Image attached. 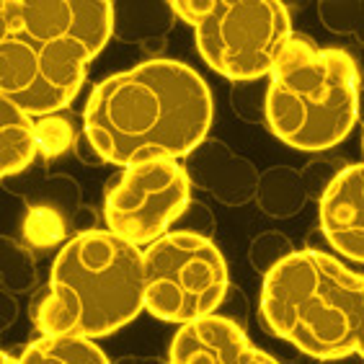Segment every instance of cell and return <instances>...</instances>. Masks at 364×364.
I'll use <instances>...</instances> for the list:
<instances>
[{
  "mask_svg": "<svg viewBox=\"0 0 364 364\" xmlns=\"http://www.w3.org/2000/svg\"><path fill=\"white\" fill-rule=\"evenodd\" d=\"M171 362L176 364H274L277 357L253 346L243 326L228 316H202L181 323L171 341Z\"/></svg>",
  "mask_w": 364,
  "mask_h": 364,
  "instance_id": "9",
  "label": "cell"
},
{
  "mask_svg": "<svg viewBox=\"0 0 364 364\" xmlns=\"http://www.w3.org/2000/svg\"><path fill=\"white\" fill-rule=\"evenodd\" d=\"M287 253H292V240L279 230H267L256 235L251 240V248H248V259H251V267L259 274H267L269 269L282 261Z\"/></svg>",
  "mask_w": 364,
  "mask_h": 364,
  "instance_id": "22",
  "label": "cell"
},
{
  "mask_svg": "<svg viewBox=\"0 0 364 364\" xmlns=\"http://www.w3.org/2000/svg\"><path fill=\"white\" fill-rule=\"evenodd\" d=\"M183 161H186L183 168L191 181L215 196L220 204L243 207L256 196V183H259L256 166L223 140L204 137Z\"/></svg>",
  "mask_w": 364,
  "mask_h": 364,
  "instance_id": "10",
  "label": "cell"
},
{
  "mask_svg": "<svg viewBox=\"0 0 364 364\" xmlns=\"http://www.w3.org/2000/svg\"><path fill=\"white\" fill-rule=\"evenodd\" d=\"M176 23L168 0H122L114 3V31L124 44H145L163 39Z\"/></svg>",
  "mask_w": 364,
  "mask_h": 364,
  "instance_id": "12",
  "label": "cell"
},
{
  "mask_svg": "<svg viewBox=\"0 0 364 364\" xmlns=\"http://www.w3.org/2000/svg\"><path fill=\"white\" fill-rule=\"evenodd\" d=\"M191 202V178L173 158L127 166L109 181L104 218L114 235L127 243L150 245L166 235Z\"/></svg>",
  "mask_w": 364,
  "mask_h": 364,
  "instance_id": "8",
  "label": "cell"
},
{
  "mask_svg": "<svg viewBox=\"0 0 364 364\" xmlns=\"http://www.w3.org/2000/svg\"><path fill=\"white\" fill-rule=\"evenodd\" d=\"M0 18V98L39 119L75 101L112 39L114 3L6 0Z\"/></svg>",
  "mask_w": 364,
  "mask_h": 364,
  "instance_id": "2",
  "label": "cell"
},
{
  "mask_svg": "<svg viewBox=\"0 0 364 364\" xmlns=\"http://www.w3.org/2000/svg\"><path fill=\"white\" fill-rule=\"evenodd\" d=\"M75 122L68 114H49V117L36 119V142H39V150L47 161L68 153L70 147H75Z\"/></svg>",
  "mask_w": 364,
  "mask_h": 364,
  "instance_id": "18",
  "label": "cell"
},
{
  "mask_svg": "<svg viewBox=\"0 0 364 364\" xmlns=\"http://www.w3.org/2000/svg\"><path fill=\"white\" fill-rule=\"evenodd\" d=\"M75 155H77V161L85 163V166H104V158H101V153H98L96 147H93V142L88 140V134L80 132L77 134V140H75Z\"/></svg>",
  "mask_w": 364,
  "mask_h": 364,
  "instance_id": "26",
  "label": "cell"
},
{
  "mask_svg": "<svg viewBox=\"0 0 364 364\" xmlns=\"http://www.w3.org/2000/svg\"><path fill=\"white\" fill-rule=\"evenodd\" d=\"M292 36V16L279 0H215L196 26V49L212 70L232 83L272 75Z\"/></svg>",
  "mask_w": 364,
  "mask_h": 364,
  "instance_id": "7",
  "label": "cell"
},
{
  "mask_svg": "<svg viewBox=\"0 0 364 364\" xmlns=\"http://www.w3.org/2000/svg\"><path fill=\"white\" fill-rule=\"evenodd\" d=\"M215 119L210 85L178 60L153 57L93 88L83 132L112 166L186 158Z\"/></svg>",
  "mask_w": 364,
  "mask_h": 364,
  "instance_id": "1",
  "label": "cell"
},
{
  "mask_svg": "<svg viewBox=\"0 0 364 364\" xmlns=\"http://www.w3.org/2000/svg\"><path fill=\"white\" fill-rule=\"evenodd\" d=\"M145 310L166 323H189L223 305L228 261L207 235L166 232L142 251Z\"/></svg>",
  "mask_w": 364,
  "mask_h": 364,
  "instance_id": "6",
  "label": "cell"
},
{
  "mask_svg": "<svg viewBox=\"0 0 364 364\" xmlns=\"http://www.w3.org/2000/svg\"><path fill=\"white\" fill-rule=\"evenodd\" d=\"M269 77L261 80H245V83H232L230 106L243 122L251 124H264V106H267Z\"/></svg>",
  "mask_w": 364,
  "mask_h": 364,
  "instance_id": "20",
  "label": "cell"
},
{
  "mask_svg": "<svg viewBox=\"0 0 364 364\" xmlns=\"http://www.w3.org/2000/svg\"><path fill=\"white\" fill-rule=\"evenodd\" d=\"M36 153H39L36 119L11 101L0 98V173L3 178L23 173L34 163Z\"/></svg>",
  "mask_w": 364,
  "mask_h": 364,
  "instance_id": "13",
  "label": "cell"
},
{
  "mask_svg": "<svg viewBox=\"0 0 364 364\" xmlns=\"http://www.w3.org/2000/svg\"><path fill=\"white\" fill-rule=\"evenodd\" d=\"M36 202V204H49V207H57V210H63L70 223L75 220V215L83 210V204H80V189H77V183L73 181L70 176H52L47 181H42L36 186L34 196L28 199V204Z\"/></svg>",
  "mask_w": 364,
  "mask_h": 364,
  "instance_id": "19",
  "label": "cell"
},
{
  "mask_svg": "<svg viewBox=\"0 0 364 364\" xmlns=\"http://www.w3.org/2000/svg\"><path fill=\"white\" fill-rule=\"evenodd\" d=\"M253 199L261 207V212H267L269 218L289 220L305 210L308 189H305L297 168H292V166H274V168L259 173Z\"/></svg>",
  "mask_w": 364,
  "mask_h": 364,
  "instance_id": "15",
  "label": "cell"
},
{
  "mask_svg": "<svg viewBox=\"0 0 364 364\" xmlns=\"http://www.w3.org/2000/svg\"><path fill=\"white\" fill-rule=\"evenodd\" d=\"M343 168H346V163L343 161H323V158L310 161L308 166L300 171L302 183H305V189H308V196H318V199H321L326 186H328Z\"/></svg>",
  "mask_w": 364,
  "mask_h": 364,
  "instance_id": "23",
  "label": "cell"
},
{
  "mask_svg": "<svg viewBox=\"0 0 364 364\" xmlns=\"http://www.w3.org/2000/svg\"><path fill=\"white\" fill-rule=\"evenodd\" d=\"M0 313H3V331L11 328V323L18 318V294L8 292V289L0 287Z\"/></svg>",
  "mask_w": 364,
  "mask_h": 364,
  "instance_id": "27",
  "label": "cell"
},
{
  "mask_svg": "<svg viewBox=\"0 0 364 364\" xmlns=\"http://www.w3.org/2000/svg\"><path fill=\"white\" fill-rule=\"evenodd\" d=\"M261 321L326 362L362 357L364 279L321 251H292L264 274Z\"/></svg>",
  "mask_w": 364,
  "mask_h": 364,
  "instance_id": "4",
  "label": "cell"
},
{
  "mask_svg": "<svg viewBox=\"0 0 364 364\" xmlns=\"http://www.w3.org/2000/svg\"><path fill=\"white\" fill-rule=\"evenodd\" d=\"M70 218L65 215L63 210L57 207H49V204H36L31 202L26 210V218H23V238L31 248H55V245L68 243V235H70Z\"/></svg>",
  "mask_w": 364,
  "mask_h": 364,
  "instance_id": "17",
  "label": "cell"
},
{
  "mask_svg": "<svg viewBox=\"0 0 364 364\" xmlns=\"http://www.w3.org/2000/svg\"><path fill=\"white\" fill-rule=\"evenodd\" d=\"M321 228L341 256L362 264L364 256V168L346 166L321 194Z\"/></svg>",
  "mask_w": 364,
  "mask_h": 364,
  "instance_id": "11",
  "label": "cell"
},
{
  "mask_svg": "<svg viewBox=\"0 0 364 364\" xmlns=\"http://www.w3.org/2000/svg\"><path fill=\"white\" fill-rule=\"evenodd\" d=\"M3 362L21 364H106L109 357L93 338L68 333H42V338L26 343L16 354L3 351Z\"/></svg>",
  "mask_w": 364,
  "mask_h": 364,
  "instance_id": "14",
  "label": "cell"
},
{
  "mask_svg": "<svg viewBox=\"0 0 364 364\" xmlns=\"http://www.w3.org/2000/svg\"><path fill=\"white\" fill-rule=\"evenodd\" d=\"M318 16L323 26L333 34H359L362 28V3L359 0H323L318 3Z\"/></svg>",
  "mask_w": 364,
  "mask_h": 364,
  "instance_id": "21",
  "label": "cell"
},
{
  "mask_svg": "<svg viewBox=\"0 0 364 364\" xmlns=\"http://www.w3.org/2000/svg\"><path fill=\"white\" fill-rule=\"evenodd\" d=\"M176 223L181 225V230L196 232V235H207V238L215 232V220H212L210 210H207L204 204H199V202H189L186 212H183Z\"/></svg>",
  "mask_w": 364,
  "mask_h": 364,
  "instance_id": "24",
  "label": "cell"
},
{
  "mask_svg": "<svg viewBox=\"0 0 364 364\" xmlns=\"http://www.w3.org/2000/svg\"><path fill=\"white\" fill-rule=\"evenodd\" d=\"M212 3L215 0H173L171 6H173L176 18H183V21L196 28L204 21V16L212 11Z\"/></svg>",
  "mask_w": 364,
  "mask_h": 364,
  "instance_id": "25",
  "label": "cell"
},
{
  "mask_svg": "<svg viewBox=\"0 0 364 364\" xmlns=\"http://www.w3.org/2000/svg\"><path fill=\"white\" fill-rule=\"evenodd\" d=\"M36 284L39 267L31 251L14 238H0V287L14 294H28Z\"/></svg>",
  "mask_w": 364,
  "mask_h": 364,
  "instance_id": "16",
  "label": "cell"
},
{
  "mask_svg": "<svg viewBox=\"0 0 364 364\" xmlns=\"http://www.w3.org/2000/svg\"><path fill=\"white\" fill-rule=\"evenodd\" d=\"M359 117V73L349 52L292 34L269 75L264 122L284 145L321 153L351 134Z\"/></svg>",
  "mask_w": 364,
  "mask_h": 364,
  "instance_id": "5",
  "label": "cell"
},
{
  "mask_svg": "<svg viewBox=\"0 0 364 364\" xmlns=\"http://www.w3.org/2000/svg\"><path fill=\"white\" fill-rule=\"evenodd\" d=\"M142 308V248L91 228L57 253L47 289L31 302V321L39 333L101 338L132 323Z\"/></svg>",
  "mask_w": 364,
  "mask_h": 364,
  "instance_id": "3",
  "label": "cell"
}]
</instances>
